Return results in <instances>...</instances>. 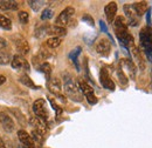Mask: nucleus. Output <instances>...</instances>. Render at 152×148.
Listing matches in <instances>:
<instances>
[{
  "instance_id": "nucleus-1",
  "label": "nucleus",
  "mask_w": 152,
  "mask_h": 148,
  "mask_svg": "<svg viewBox=\"0 0 152 148\" xmlns=\"http://www.w3.org/2000/svg\"><path fill=\"white\" fill-rule=\"evenodd\" d=\"M114 30L115 34L118 39V41L121 42V45L125 48H129L130 45L133 44L132 36L129 33L128 31V22L124 17H116L114 20Z\"/></svg>"
},
{
  "instance_id": "nucleus-2",
  "label": "nucleus",
  "mask_w": 152,
  "mask_h": 148,
  "mask_svg": "<svg viewBox=\"0 0 152 148\" xmlns=\"http://www.w3.org/2000/svg\"><path fill=\"white\" fill-rule=\"evenodd\" d=\"M63 90L64 93L68 98H70L72 100L81 102L82 101V93L78 88V85L74 81V79L69 75V74L64 73L63 74Z\"/></svg>"
},
{
  "instance_id": "nucleus-3",
  "label": "nucleus",
  "mask_w": 152,
  "mask_h": 148,
  "mask_svg": "<svg viewBox=\"0 0 152 148\" xmlns=\"http://www.w3.org/2000/svg\"><path fill=\"white\" fill-rule=\"evenodd\" d=\"M139 41L148 60L152 62V27L146 26L139 32Z\"/></svg>"
},
{
  "instance_id": "nucleus-4",
  "label": "nucleus",
  "mask_w": 152,
  "mask_h": 148,
  "mask_svg": "<svg viewBox=\"0 0 152 148\" xmlns=\"http://www.w3.org/2000/svg\"><path fill=\"white\" fill-rule=\"evenodd\" d=\"M74 14H75L74 7H72V6L66 7V8L58 14V17H57L56 20H55V25H56V26H60V27H64V26L69 25V24L72 22V19L74 17Z\"/></svg>"
},
{
  "instance_id": "nucleus-5",
  "label": "nucleus",
  "mask_w": 152,
  "mask_h": 148,
  "mask_svg": "<svg viewBox=\"0 0 152 148\" xmlns=\"http://www.w3.org/2000/svg\"><path fill=\"white\" fill-rule=\"evenodd\" d=\"M33 112L35 114V116L39 118L40 120H42L43 122H46L48 120V111H47V106H46V101L43 99H38L34 101L33 104Z\"/></svg>"
},
{
  "instance_id": "nucleus-6",
  "label": "nucleus",
  "mask_w": 152,
  "mask_h": 148,
  "mask_svg": "<svg viewBox=\"0 0 152 148\" xmlns=\"http://www.w3.org/2000/svg\"><path fill=\"white\" fill-rule=\"evenodd\" d=\"M78 88H80V91L81 93L86 96V99H87V101L89 102V105H96L97 104V98H96V95L94 94V90L86 82V81H78Z\"/></svg>"
},
{
  "instance_id": "nucleus-7",
  "label": "nucleus",
  "mask_w": 152,
  "mask_h": 148,
  "mask_svg": "<svg viewBox=\"0 0 152 148\" xmlns=\"http://www.w3.org/2000/svg\"><path fill=\"white\" fill-rule=\"evenodd\" d=\"M110 51H111V44L108 39L105 38H102L97 41L96 44V52L98 54H101L102 56H108L110 54Z\"/></svg>"
},
{
  "instance_id": "nucleus-8",
  "label": "nucleus",
  "mask_w": 152,
  "mask_h": 148,
  "mask_svg": "<svg viewBox=\"0 0 152 148\" xmlns=\"http://www.w3.org/2000/svg\"><path fill=\"white\" fill-rule=\"evenodd\" d=\"M99 81L102 84V86L109 91H115V82L110 79V75L107 68H102L99 72Z\"/></svg>"
},
{
  "instance_id": "nucleus-9",
  "label": "nucleus",
  "mask_w": 152,
  "mask_h": 148,
  "mask_svg": "<svg viewBox=\"0 0 152 148\" xmlns=\"http://www.w3.org/2000/svg\"><path fill=\"white\" fill-rule=\"evenodd\" d=\"M48 88H49V91L53 93L54 95H56L61 101L66 102L64 96L61 94V82H60V80L57 78H53V79L48 80Z\"/></svg>"
},
{
  "instance_id": "nucleus-10",
  "label": "nucleus",
  "mask_w": 152,
  "mask_h": 148,
  "mask_svg": "<svg viewBox=\"0 0 152 148\" xmlns=\"http://www.w3.org/2000/svg\"><path fill=\"white\" fill-rule=\"evenodd\" d=\"M123 10H124L125 17H126V19H128L126 22H128L130 26H133V27L137 26L138 22H139V17L136 14L134 10L132 8V5H124Z\"/></svg>"
},
{
  "instance_id": "nucleus-11",
  "label": "nucleus",
  "mask_w": 152,
  "mask_h": 148,
  "mask_svg": "<svg viewBox=\"0 0 152 148\" xmlns=\"http://www.w3.org/2000/svg\"><path fill=\"white\" fill-rule=\"evenodd\" d=\"M11 65L14 70H25V71H28L29 70V64L28 61L20 54H17L12 58V61H11Z\"/></svg>"
},
{
  "instance_id": "nucleus-12",
  "label": "nucleus",
  "mask_w": 152,
  "mask_h": 148,
  "mask_svg": "<svg viewBox=\"0 0 152 148\" xmlns=\"http://www.w3.org/2000/svg\"><path fill=\"white\" fill-rule=\"evenodd\" d=\"M18 138L23 148H35V142L33 141L32 136L23 130H20L18 132Z\"/></svg>"
},
{
  "instance_id": "nucleus-13",
  "label": "nucleus",
  "mask_w": 152,
  "mask_h": 148,
  "mask_svg": "<svg viewBox=\"0 0 152 148\" xmlns=\"http://www.w3.org/2000/svg\"><path fill=\"white\" fill-rule=\"evenodd\" d=\"M0 124L6 132H13L15 128L13 119L5 112H0Z\"/></svg>"
},
{
  "instance_id": "nucleus-14",
  "label": "nucleus",
  "mask_w": 152,
  "mask_h": 148,
  "mask_svg": "<svg viewBox=\"0 0 152 148\" xmlns=\"http://www.w3.org/2000/svg\"><path fill=\"white\" fill-rule=\"evenodd\" d=\"M104 13H105V17L109 24L114 22L115 18H116V13H117V4L115 1L109 2L105 7H104Z\"/></svg>"
},
{
  "instance_id": "nucleus-15",
  "label": "nucleus",
  "mask_w": 152,
  "mask_h": 148,
  "mask_svg": "<svg viewBox=\"0 0 152 148\" xmlns=\"http://www.w3.org/2000/svg\"><path fill=\"white\" fill-rule=\"evenodd\" d=\"M14 45L17 51L19 52V54H27L29 52V45L28 42L21 37H15L14 38Z\"/></svg>"
},
{
  "instance_id": "nucleus-16",
  "label": "nucleus",
  "mask_w": 152,
  "mask_h": 148,
  "mask_svg": "<svg viewBox=\"0 0 152 148\" xmlns=\"http://www.w3.org/2000/svg\"><path fill=\"white\" fill-rule=\"evenodd\" d=\"M47 34L52 36V38H61L67 34V30L66 27H60L56 25H53V26L47 25Z\"/></svg>"
},
{
  "instance_id": "nucleus-17",
  "label": "nucleus",
  "mask_w": 152,
  "mask_h": 148,
  "mask_svg": "<svg viewBox=\"0 0 152 148\" xmlns=\"http://www.w3.org/2000/svg\"><path fill=\"white\" fill-rule=\"evenodd\" d=\"M129 50L131 51V53H132L134 60H136L137 64L139 65V68H140V70H144V68H145V62H144V60H143V56H142L140 51L138 50V47L134 45V42H133L132 45H130Z\"/></svg>"
},
{
  "instance_id": "nucleus-18",
  "label": "nucleus",
  "mask_w": 152,
  "mask_h": 148,
  "mask_svg": "<svg viewBox=\"0 0 152 148\" xmlns=\"http://www.w3.org/2000/svg\"><path fill=\"white\" fill-rule=\"evenodd\" d=\"M29 124L34 127L33 130H38V132H40L41 134L45 135V133H46V130H47V128H46V122H43L42 120H40V119L37 118V116H33V118H31Z\"/></svg>"
},
{
  "instance_id": "nucleus-19",
  "label": "nucleus",
  "mask_w": 152,
  "mask_h": 148,
  "mask_svg": "<svg viewBox=\"0 0 152 148\" xmlns=\"http://www.w3.org/2000/svg\"><path fill=\"white\" fill-rule=\"evenodd\" d=\"M132 8L134 10L136 14L140 18L143 14H145L149 10V4L146 1H139V2H133Z\"/></svg>"
},
{
  "instance_id": "nucleus-20",
  "label": "nucleus",
  "mask_w": 152,
  "mask_h": 148,
  "mask_svg": "<svg viewBox=\"0 0 152 148\" xmlns=\"http://www.w3.org/2000/svg\"><path fill=\"white\" fill-rule=\"evenodd\" d=\"M121 67H125L128 70V72H129V76L131 79H134V76H136V66H134V64L130 59H123Z\"/></svg>"
},
{
  "instance_id": "nucleus-21",
  "label": "nucleus",
  "mask_w": 152,
  "mask_h": 148,
  "mask_svg": "<svg viewBox=\"0 0 152 148\" xmlns=\"http://www.w3.org/2000/svg\"><path fill=\"white\" fill-rule=\"evenodd\" d=\"M18 2L12 0H0V11H10V10H17Z\"/></svg>"
},
{
  "instance_id": "nucleus-22",
  "label": "nucleus",
  "mask_w": 152,
  "mask_h": 148,
  "mask_svg": "<svg viewBox=\"0 0 152 148\" xmlns=\"http://www.w3.org/2000/svg\"><path fill=\"white\" fill-rule=\"evenodd\" d=\"M19 81L23 85V86H27V87H29V88H33V90H38L39 87L33 82V80L27 75V74H23V75H21L19 79Z\"/></svg>"
},
{
  "instance_id": "nucleus-23",
  "label": "nucleus",
  "mask_w": 152,
  "mask_h": 148,
  "mask_svg": "<svg viewBox=\"0 0 152 148\" xmlns=\"http://www.w3.org/2000/svg\"><path fill=\"white\" fill-rule=\"evenodd\" d=\"M81 51H82V48L78 46V47L74 48V50L70 52V54H69V59L74 62V65H75L77 71H80V65H78V62H77V59H78V56L81 54Z\"/></svg>"
},
{
  "instance_id": "nucleus-24",
  "label": "nucleus",
  "mask_w": 152,
  "mask_h": 148,
  "mask_svg": "<svg viewBox=\"0 0 152 148\" xmlns=\"http://www.w3.org/2000/svg\"><path fill=\"white\" fill-rule=\"evenodd\" d=\"M0 27L2 30L11 31L12 30V21H11V19H8L7 17L0 14Z\"/></svg>"
},
{
  "instance_id": "nucleus-25",
  "label": "nucleus",
  "mask_w": 152,
  "mask_h": 148,
  "mask_svg": "<svg viewBox=\"0 0 152 148\" xmlns=\"http://www.w3.org/2000/svg\"><path fill=\"white\" fill-rule=\"evenodd\" d=\"M12 61V56L7 51H0V65H8Z\"/></svg>"
},
{
  "instance_id": "nucleus-26",
  "label": "nucleus",
  "mask_w": 152,
  "mask_h": 148,
  "mask_svg": "<svg viewBox=\"0 0 152 148\" xmlns=\"http://www.w3.org/2000/svg\"><path fill=\"white\" fill-rule=\"evenodd\" d=\"M28 4H29V6H31V8L33 10V11H35V12H39L45 5H46V1H40V0H29L28 1Z\"/></svg>"
},
{
  "instance_id": "nucleus-27",
  "label": "nucleus",
  "mask_w": 152,
  "mask_h": 148,
  "mask_svg": "<svg viewBox=\"0 0 152 148\" xmlns=\"http://www.w3.org/2000/svg\"><path fill=\"white\" fill-rule=\"evenodd\" d=\"M60 44H61V38H49L48 40H47V46L49 47V48H52V50H54V48H57L58 46H60Z\"/></svg>"
},
{
  "instance_id": "nucleus-28",
  "label": "nucleus",
  "mask_w": 152,
  "mask_h": 148,
  "mask_svg": "<svg viewBox=\"0 0 152 148\" xmlns=\"http://www.w3.org/2000/svg\"><path fill=\"white\" fill-rule=\"evenodd\" d=\"M117 76H118V80H119L121 85H126V84H128V76L125 75L123 68H122L121 66H119L118 70H117Z\"/></svg>"
},
{
  "instance_id": "nucleus-29",
  "label": "nucleus",
  "mask_w": 152,
  "mask_h": 148,
  "mask_svg": "<svg viewBox=\"0 0 152 148\" xmlns=\"http://www.w3.org/2000/svg\"><path fill=\"white\" fill-rule=\"evenodd\" d=\"M40 68H41V71L45 73L47 80H49V79H50V73H52V66H50L48 62H43Z\"/></svg>"
},
{
  "instance_id": "nucleus-30",
  "label": "nucleus",
  "mask_w": 152,
  "mask_h": 148,
  "mask_svg": "<svg viewBox=\"0 0 152 148\" xmlns=\"http://www.w3.org/2000/svg\"><path fill=\"white\" fill-rule=\"evenodd\" d=\"M31 136H32L33 141H37L38 144H41V142L43 141V134H41L40 132H38V130H32Z\"/></svg>"
},
{
  "instance_id": "nucleus-31",
  "label": "nucleus",
  "mask_w": 152,
  "mask_h": 148,
  "mask_svg": "<svg viewBox=\"0 0 152 148\" xmlns=\"http://www.w3.org/2000/svg\"><path fill=\"white\" fill-rule=\"evenodd\" d=\"M53 16H54V12L50 8H46L41 13V20H49L53 18Z\"/></svg>"
},
{
  "instance_id": "nucleus-32",
  "label": "nucleus",
  "mask_w": 152,
  "mask_h": 148,
  "mask_svg": "<svg viewBox=\"0 0 152 148\" xmlns=\"http://www.w3.org/2000/svg\"><path fill=\"white\" fill-rule=\"evenodd\" d=\"M18 18H19V21L21 24H27L29 20V16L26 11H20L18 13Z\"/></svg>"
},
{
  "instance_id": "nucleus-33",
  "label": "nucleus",
  "mask_w": 152,
  "mask_h": 148,
  "mask_svg": "<svg viewBox=\"0 0 152 148\" xmlns=\"http://www.w3.org/2000/svg\"><path fill=\"white\" fill-rule=\"evenodd\" d=\"M45 34H47V25H43V26H41V27L37 28V31H35V36H37L38 38H42Z\"/></svg>"
},
{
  "instance_id": "nucleus-34",
  "label": "nucleus",
  "mask_w": 152,
  "mask_h": 148,
  "mask_svg": "<svg viewBox=\"0 0 152 148\" xmlns=\"http://www.w3.org/2000/svg\"><path fill=\"white\" fill-rule=\"evenodd\" d=\"M49 102H50V105H52V107H53V110L56 112V114L57 115H60L61 113H62V108L57 105L56 102L54 101V99H52V98H49Z\"/></svg>"
},
{
  "instance_id": "nucleus-35",
  "label": "nucleus",
  "mask_w": 152,
  "mask_h": 148,
  "mask_svg": "<svg viewBox=\"0 0 152 148\" xmlns=\"http://www.w3.org/2000/svg\"><path fill=\"white\" fill-rule=\"evenodd\" d=\"M82 20H83V21H87L90 26H94V25H95V24H94V19L91 18L89 14H84V16L82 17Z\"/></svg>"
},
{
  "instance_id": "nucleus-36",
  "label": "nucleus",
  "mask_w": 152,
  "mask_h": 148,
  "mask_svg": "<svg viewBox=\"0 0 152 148\" xmlns=\"http://www.w3.org/2000/svg\"><path fill=\"white\" fill-rule=\"evenodd\" d=\"M7 46V41L4 39V38L0 37V51H2V50H5V47Z\"/></svg>"
},
{
  "instance_id": "nucleus-37",
  "label": "nucleus",
  "mask_w": 152,
  "mask_h": 148,
  "mask_svg": "<svg viewBox=\"0 0 152 148\" xmlns=\"http://www.w3.org/2000/svg\"><path fill=\"white\" fill-rule=\"evenodd\" d=\"M99 26H101V30H102L104 33H108V28H107L105 22H104L103 20H101V21H99Z\"/></svg>"
},
{
  "instance_id": "nucleus-38",
  "label": "nucleus",
  "mask_w": 152,
  "mask_h": 148,
  "mask_svg": "<svg viewBox=\"0 0 152 148\" xmlns=\"http://www.w3.org/2000/svg\"><path fill=\"white\" fill-rule=\"evenodd\" d=\"M148 16H146V20H148V26H151V8L148 10Z\"/></svg>"
},
{
  "instance_id": "nucleus-39",
  "label": "nucleus",
  "mask_w": 152,
  "mask_h": 148,
  "mask_svg": "<svg viewBox=\"0 0 152 148\" xmlns=\"http://www.w3.org/2000/svg\"><path fill=\"white\" fill-rule=\"evenodd\" d=\"M5 82H6V76H4V75L0 74V85H2Z\"/></svg>"
},
{
  "instance_id": "nucleus-40",
  "label": "nucleus",
  "mask_w": 152,
  "mask_h": 148,
  "mask_svg": "<svg viewBox=\"0 0 152 148\" xmlns=\"http://www.w3.org/2000/svg\"><path fill=\"white\" fill-rule=\"evenodd\" d=\"M0 148H6V146H5V142H4V140L1 139V136H0Z\"/></svg>"
}]
</instances>
